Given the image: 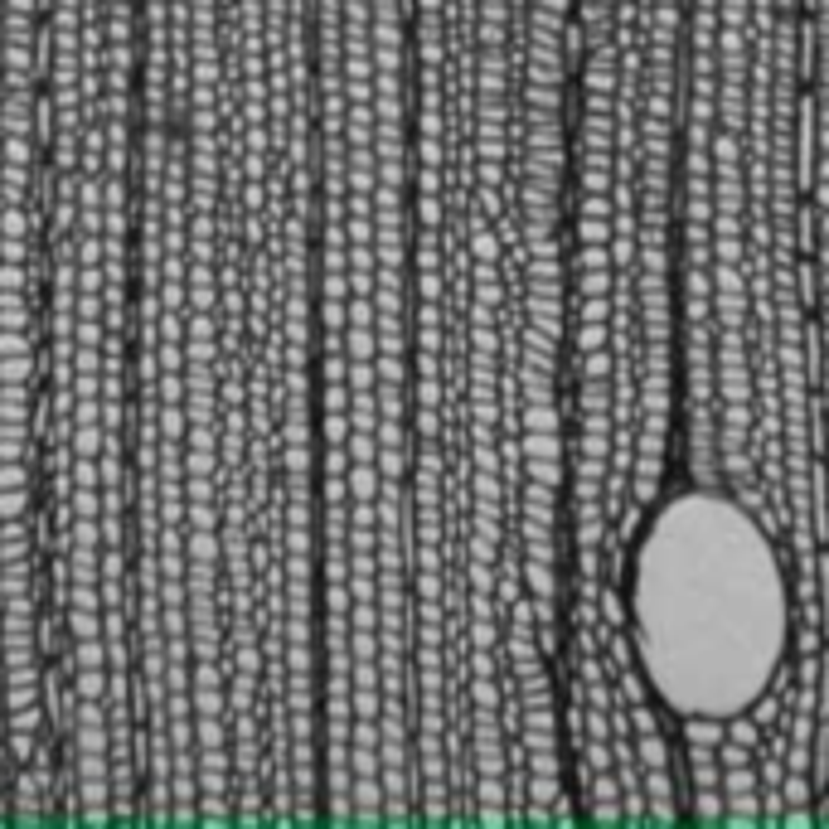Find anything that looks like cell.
Listing matches in <instances>:
<instances>
[{
  "label": "cell",
  "instance_id": "1",
  "mask_svg": "<svg viewBox=\"0 0 829 829\" xmlns=\"http://www.w3.org/2000/svg\"><path fill=\"white\" fill-rule=\"evenodd\" d=\"M621 621L665 713L689 728L747 723L781 684L796 640L786 553L733 490L684 485L631 543Z\"/></svg>",
  "mask_w": 829,
  "mask_h": 829
}]
</instances>
